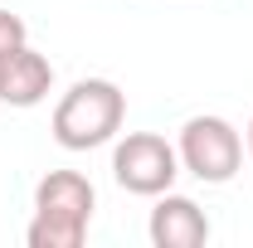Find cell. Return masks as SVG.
<instances>
[{"label": "cell", "mask_w": 253, "mask_h": 248, "mask_svg": "<svg viewBox=\"0 0 253 248\" xmlns=\"http://www.w3.org/2000/svg\"><path fill=\"white\" fill-rule=\"evenodd\" d=\"M126 122V93L112 78H78L54 107V141L63 151H93L117 141V131Z\"/></svg>", "instance_id": "2"}, {"label": "cell", "mask_w": 253, "mask_h": 248, "mask_svg": "<svg viewBox=\"0 0 253 248\" xmlns=\"http://www.w3.org/2000/svg\"><path fill=\"white\" fill-rule=\"evenodd\" d=\"M112 175L126 195L156 200L175 185L180 175V151L161 136V131H126L122 141L112 146Z\"/></svg>", "instance_id": "4"}, {"label": "cell", "mask_w": 253, "mask_h": 248, "mask_svg": "<svg viewBox=\"0 0 253 248\" xmlns=\"http://www.w3.org/2000/svg\"><path fill=\"white\" fill-rule=\"evenodd\" d=\"M30 44V30H25V20L15 15V10H0V63L10 59L15 49H25Z\"/></svg>", "instance_id": "7"}, {"label": "cell", "mask_w": 253, "mask_h": 248, "mask_svg": "<svg viewBox=\"0 0 253 248\" xmlns=\"http://www.w3.org/2000/svg\"><path fill=\"white\" fill-rule=\"evenodd\" d=\"M249 161H253V122H249Z\"/></svg>", "instance_id": "8"}, {"label": "cell", "mask_w": 253, "mask_h": 248, "mask_svg": "<svg viewBox=\"0 0 253 248\" xmlns=\"http://www.w3.org/2000/svg\"><path fill=\"white\" fill-rule=\"evenodd\" d=\"M49 93H54V63L44 59L34 44L15 49L0 63V102L5 107H39Z\"/></svg>", "instance_id": "6"}, {"label": "cell", "mask_w": 253, "mask_h": 248, "mask_svg": "<svg viewBox=\"0 0 253 248\" xmlns=\"http://www.w3.org/2000/svg\"><path fill=\"white\" fill-rule=\"evenodd\" d=\"M97 209V190L78 170H49L34 185V219L25 229L30 248H83Z\"/></svg>", "instance_id": "1"}, {"label": "cell", "mask_w": 253, "mask_h": 248, "mask_svg": "<svg viewBox=\"0 0 253 248\" xmlns=\"http://www.w3.org/2000/svg\"><path fill=\"white\" fill-rule=\"evenodd\" d=\"M180 170H190L195 180L205 185H229L244 165V136L229 117H214V112H200L180 126Z\"/></svg>", "instance_id": "3"}, {"label": "cell", "mask_w": 253, "mask_h": 248, "mask_svg": "<svg viewBox=\"0 0 253 248\" xmlns=\"http://www.w3.org/2000/svg\"><path fill=\"white\" fill-rule=\"evenodd\" d=\"M146 234H151L156 248H200V244H210V219H205V209L190 195L166 190V195H156V205H151Z\"/></svg>", "instance_id": "5"}]
</instances>
